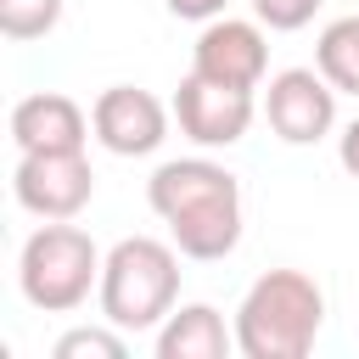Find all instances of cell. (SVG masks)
Here are the masks:
<instances>
[{
  "label": "cell",
  "instance_id": "3",
  "mask_svg": "<svg viewBox=\"0 0 359 359\" xmlns=\"http://www.w3.org/2000/svg\"><path fill=\"white\" fill-rule=\"evenodd\" d=\"M95 269H101L95 241L79 224H45L22 247V292H28L34 309H50V314L79 309L90 297Z\"/></svg>",
  "mask_w": 359,
  "mask_h": 359
},
{
  "label": "cell",
  "instance_id": "2",
  "mask_svg": "<svg viewBox=\"0 0 359 359\" xmlns=\"http://www.w3.org/2000/svg\"><path fill=\"white\" fill-rule=\"evenodd\" d=\"M174 286H180V264L163 241L151 236H129L107 252L101 264V309L112 325L123 331H140L151 325L157 314H168L174 303Z\"/></svg>",
  "mask_w": 359,
  "mask_h": 359
},
{
  "label": "cell",
  "instance_id": "7",
  "mask_svg": "<svg viewBox=\"0 0 359 359\" xmlns=\"http://www.w3.org/2000/svg\"><path fill=\"white\" fill-rule=\"evenodd\" d=\"M90 123H95V135H101V146H107V151H118V157H140V151H151V146L163 140L168 112H163V101H157L151 90L112 84V90H101V95H95Z\"/></svg>",
  "mask_w": 359,
  "mask_h": 359
},
{
  "label": "cell",
  "instance_id": "6",
  "mask_svg": "<svg viewBox=\"0 0 359 359\" xmlns=\"http://www.w3.org/2000/svg\"><path fill=\"white\" fill-rule=\"evenodd\" d=\"M264 112H269V129H275L280 140L309 146V140H320V135L331 129V118H337V90H331V79L314 73V67H286V73L269 79Z\"/></svg>",
  "mask_w": 359,
  "mask_h": 359
},
{
  "label": "cell",
  "instance_id": "15",
  "mask_svg": "<svg viewBox=\"0 0 359 359\" xmlns=\"http://www.w3.org/2000/svg\"><path fill=\"white\" fill-rule=\"evenodd\" d=\"M50 353H56V359H123V337L79 325V331H67V337H62Z\"/></svg>",
  "mask_w": 359,
  "mask_h": 359
},
{
  "label": "cell",
  "instance_id": "10",
  "mask_svg": "<svg viewBox=\"0 0 359 359\" xmlns=\"http://www.w3.org/2000/svg\"><path fill=\"white\" fill-rule=\"evenodd\" d=\"M168 230H174V247L185 258H224L241 241V191H219V196L174 213Z\"/></svg>",
  "mask_w": 359,
  "mask_h": 359
},
{
  "label": "cell",
  "instance_id": "12",
  "mask_svg": "<svg viewBox=\"0 0 359 359\" xmlns=\"http://www.w3.org/2000/svg\"><path fill=\"white\" fill-rule=\"evenodd\" d=\"M224 353H230V337H224V320L208 303L180 309L157 337V359H224Z\"/></svg>",
  "mask_w": 359,
  "mask_h": 359
},
{
  "label": "cell",
  "instance_id": "4",
  "mask_svg": "<svg viewBox=\"0 0 359 359\" xmlns=\"http://www.w3.org/2000/svg\"><path fill=\"white\" fill-rule=\"evenodd\" d=\"M95 191L84 151H22L17 163V202L39 219H73Z\"/></svg>",
  "mask_w": 359,
  "mask_h": 359
},
{
  "label": "cell",
  "instance_id": "14",
  "mask_svg": "<svg viewBox=\"0 0 359 359\" xmlns=\"http://www.w3.org/2000/svg\"><path fill=\"white\" fill-rule=\"evenodd\" d=\"M62 17V0H0V34L11 39H39Z\"/></svg>",
  "mask_w": 359,
  "mask_h": 359
},
{
  "label": "cell",
  "instance_id": "13",
  "mask_svg": "<svg viewBox=\"0 0 359 359\" xmlns=\"http://www.w3.org/2000/svg\"><path fill=\"white\" fill-rule=\"evenodd\" d=\"M320 73L337 90H353L359 95V17H337L320 34Z\"/></svg>",
  "mask_w": 359,
  "mask_h": 359
},
{
  "label": "cell",
  "instance_id": "1",
  "mask_svg": "<svg viewBox=\"0 0 359 359\" xmlns=\"http://www.w3.org/2000/svg\"><path fill=\"white\" fill-rule=\"evenodd\" d=\"M325 297L303 269H269L252 280L236 314V342L247 359H303L314 348Z\"/></svg>",
  "mask_w": 359,
  "mask_h": 359
},
{
  "label": "cell",
  "instance_id": "11",
  "mask_svg": "<svg viewBox=\"0 0 359 359\" xmlns=\"http://www.w3.org/2000/svg\"><path fill=\"white\" fill-rule=\"evenodd\" d=\"M219 191H241V185H236V174H224L219 163H202V157H180V163H163L151 174V208L163 219H174V213L219 196Z\"/></svg>",
  "mask_w": 359,
  "mask_h": 359
},
{
  "label": "cell",
  "instance_id": "5",
  "mask_svg": "<svg viewBox=\"0 0 359 359\" xmlns=\"http://www.w3.org/2000/svg\"><path fill=\"white\" fill-rule=\"evenodd\" d=\"M174 112H180V129L202 146H230L247 135L252 123V90L241 84H219L208 73L191 67V79H180V95H174Z\"/></svg>",
  "mask_w": 359,
  "mask_h": 359
},
{
  "label": "cell",
  "instance_id": "17",
  "mask_svg": "<svg viewBox=\"0 0 359 359\" xmlns=\"http://www.w3.org/2000/svg\"><path fill=\"white\" fill-rule=\"evenodd\" d=\"M168 11L174 17H213V11H224V0H168Z\"/></svg>",
  "mask_w": 359,
  "mask_h": 359
},
{
  "label": "cell",
  "instance_id": "16",
  "mask_svg": "<svg viewBox=\"0 0 359 359\" xmlns=\"http://www.w3.org/2000/svg\"><path fill=\"white\" fill-rule=\"evenodd\" d=\"M314 6H320V0H252V11H258L269 28H303V22L314 17Z\"/></svg>",
  "mask_w": 359,
  "mask_h": 359
},
{
  "label": "cell",
  "instance_id": "18",
  "mask_svg": "<svg viewBox=\"0 0 359 359\" xmlns=\"http://www.w3.org/2000/svg\"><path fill=\"white\" fill-rule=\"evenodd\" d=\"M342 168L359 180V118L348 123V135H342Z\"/></svg>",
  "mask_w": 359,
  "mask_h": 359
},
{
  "label": "cell",
  "instance_id": "9",
  "mask_svg": "<svg viewBox=\"0 0 359 359\" xmlns=\"http://www.w3.org/2000/svg\"><path fill=\"white\" fill-rule=\"evenodd\" d=\"M196 73H208L219 84L252 90L264 79V34L252 22H230V17L213 22V28H202V39H196Z\"/></svg>",
  "mask_w": 359,
  "mask_h": 359
},
{
  "label": "cell",
  "instance_id": "8",
  "mask_svg": "<svg viewBox=\"0 0 359 359\" xmlns=\"http://www.w3.org/2000/svg\"><path fill=\"white\" fill-rule=\"evenodd\" d=\"M11 140L22 151H84V112L56 90L22 95L11 107Z\"/></svg>",
  "mask_w": 359,
  "mask_h": 359
}]
</instances>
